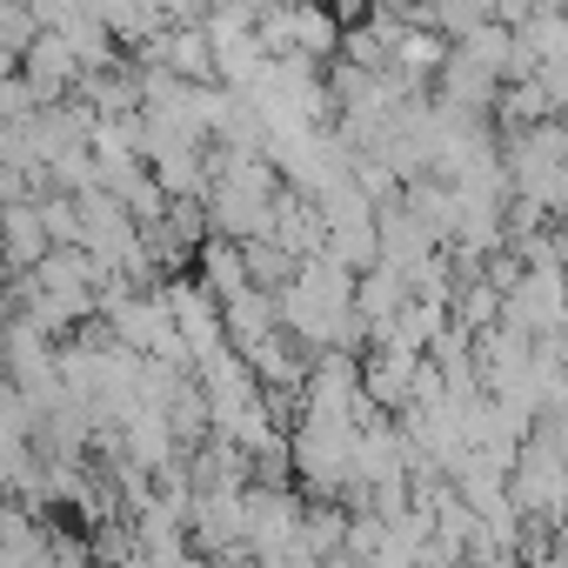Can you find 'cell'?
I'll list each match as a JSON object with an SVG mask.
<instances>
[]
</instances>
